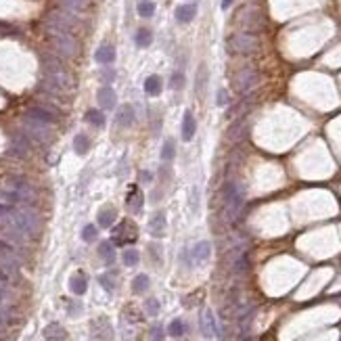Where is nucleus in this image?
<instances>
[{"instance_id": "obj_1", "label": "nucleus", "mask_w": 341, "mask_h": 341, "mask_svg": "<svg viewBox=\"0 0 341 341\" xmlns=\"http://www.w3.org/2000/svg\"><path fill=\"white\" fill-rule=\"evenodd\" d=\"M42 71H44L42 88L46 90V95L61 97L63 92H67L71 88V76L65 69V65L61 63L59 57L42 55Z\"/></svg>"}, {"instance_id": "obj_2", "label": "nucleus", "mask_w": 341, "mask_h": 341, "mask_svg": "<svg viewBox=\"0 0 341 341\" xmlns=\"http://www.w3.org/2000/svg\"><path fill=\"white\" fill-rule=\"evenodd\" d=\"M36 201V189L23 178H9L5 191H0V203L3 205H34Z\"/></svg>"}, {"instance_id": "obj_3", "label": "nucleus", "mask_w": 341, "mask_h": 341, "mask_svg": "<svg viewBox=\"0 0 341 341\" xmlns=\"http://www.w3.org/2000/svg\"><path fill=\"white\" fill-rule=\"evenodd\" d=\"M13 213H15V220L19 224V228L27 237L38 235V230H40V216H38V211L32 209V205H13Z\"/></svg>"}, {"instance_id": "obj_4", "label": "nucleus", "mask_w": 341, "mask_h": 341, "mask_svg": "<svg viewBox=\"0 0 341 341\" xmlns=\"http://www.w3.org/2000/svg\"><path fill=\"white\" fill-rule=\"evenodd\" d=\"M23 132L27 134V138L32 142H38V145H48L52 140V128L50 123L46 121H40V119H34L25 115L23 117Z\"/></svg>"}, {"instance_id": "obj_5", "label": "nucleus", "mask_w": 341, "mask_h": 341, "mask_svg": "<svg viewBox=\"0 0 341 341\" xmlns=\"http://www.w3.org/2000/svg\"><path fill=\"white\" fill-rule=\"evenodd\" d=\"M224 199H226V216H228L230 222H235L239 218L241 209H243V203H245V193H243L239 182H235V180L226 182Z\"/></svg>"}, {"instance_id": "obj_6", "label": "nucleus", "mask_w": 341, "mask_h": 341, "mask_svg": "<svg viewBox=\"0 0 341 341\" xmlns=\"http://www.w3.org/2000/svg\"><path fill=\"white\" fill-rule=\"evenodd\" d=\"M260 46V40L258 36H254L252 32H241V34H235L228 38V44L226 48L232 52V55H252L256 52Z\"/></svg>"}, {"instance_id": "obj_7", "label": "nucleus", "mask_w": 341, "mask_h": 341, "mask_svg": "<svg viewBox=\"0 0 341 341\" xmlns=\"http://www.w3.org/2000/svg\"><path fill=\"white\" fill-rule=\"evenodd\" d=\"M46 34L55 46V50L61 55V57H65V59H71L78 55V42L71 34H65V32H55V29H46Z\"/></svg>"}, {"instance_id": "obj_8", "label": "nucleus", "mask_w": 341, "mask_h": 341, "mask_svg": "<svg viewBox=\"0 0 341 341\" xmlns=\"http://www.w3.org/2000/svg\"><path fill=\"white\" fill-rule=\"evenodd\" d=\"M78 27L76 15L67 13V11H52L46 17V29H55V32H65V34H74V29Z\"/></svg>"}, {"instance_id": "obj_9", "label": "nucleus", "mask_w": 341, "mask_h": 341, "mask_svg": "<svg viewBox=\"0 0 341 341\" xmlns=\"http://www.w3.org/2000/svg\"><path fill=\"white\" fill-rule=\"evenodd\" d=\"M136 239H138V230H136V224L130 220H121L111 232V241L115 245H128V243H134Z\"/></svg>"}, {"instance_id": "obj_10", "label": "nucleus", "mask_w": 341, "mask_h": 341, "mask_svg": "<svg viewBox=\"0 0 341 341\" xmlns=\"http://www.w3.org/2000/svg\"><path fill=\"white\" fill-rule=\"evenodd\" d=\"M19 270V260L13 252V247L7 245L5 241H0V272L3 276H13Z\"/></svg>"}, {"instance_id": "obj_11", "label": "nucleus", "mask_w": 341, "mask_h": 341, "mask_svg": "<svg viewBox=\"0 0 341 341\" xmlns=\"http://www.w3.org/2000/svg\"><path fill=\"white\" fill-rule=\"evenodd\" d=\"M258 80H260V76L254 67H245V69L237 71V76L232 78V86H235V90L239 92V95H247V92L258 84Z\"/></svg>"}, {"instance_id": "obj_12", "label": "nucleus", "mask_w": 341, "mask_h": 341, "mask_svg": "<svg viewBox=\"0 0 341 341\" xmlns=\"http://www.w3.org/2000/svg\"><path fill=\"white\" fill-rule=\"evenodd\" d=\"M29 149H32V140L27 138L25 132H15L11 136V145H9V153L15 157H27Z\"/></svg>"}, {"instance_id": "obj_13", "label": "nucleus", "mask_w": 341, "mask_h": 341, "mask_svg": "<svg viewBox=\"0 0 341 341\" xmlns=\"http://www.w3.org/2000/svg\"><path fill=\"white\" fill-rule=\"evenodd\" d=\"M92 335H95L99 341H109L111 337H113V331H111V327H109V320L105 318V316H101V318H97V320H92Z\"/></svg>"}, {"instance_id": "obj_14", "label": "nucleus", "mask_w": 341, "mask_h": 341, "mask_svg": "<svg viewBox=\"0 0 341 341\" xmlns=\"http://www.w3.org/2000/svg\"><path fill=\"white\" fill-rule=\"evenodd\" d=\"M241 23L245 27V32H252V29H260L264 25V19H262V15L258 11L249 9V11H243L241 13Z\"/></svg>"}, {"instance_id": "obj_15", "label": "nucleus", "mask_w": 341, "mask_h": 341, "mask_svg": "<svg viewBox=\"0 0 341 341\" xmlns=\"http://www.w3.org/2000/svg\"><path fill=\"white\" fill-rule=\"evenodd\" d=\"M142 203H145V195L140 193V189H138V187H130V191H128V195H126V207H128V211L140 213Z\"/></svg>"}, {"instance_id": "obj_16", "label": "nucleus", "mask_w": 341, "mask_h": 341, "mask_svg": "<svg viewBox=\"0 0 341 341\" xmlns=\"http://www.w3.org/2000/svg\"><path fill=\"white\" fill-rule=\"evenodd\" d=\"M201 331L205 337H216V335H220L218 331V325H216V318L211 314V310H205V312L201 314Z\"/></svg>"}, {"instance_id": "obj_17", "label": "nucleus", "mask_w": 341, "mask_h": 341, "mask_svg": "<svg viewBox=\"0 0 341 341\" xmlns=\"http://www.w3.org/2000/svg\"><path fill=\"white\" fill-rule=\"evenodd\" d=\"M97 99H99V105H101L103 109H113L115 103H117V97H115V92H113L111 86H103V88L99 90Z\"/></svg>"}, {"instance_id": "obj_18", "label": "nucleus", "mask_w": 341, "mask_h": 341, "mask_svg": "<svg viewBox=\"0 0 341 341\" xmlns=\"http://www.w3.org/2000/svg\"><path fill=\"white\" fill-rule=\"evenodd\" d=\"M59 5H61V9L71 13V15H80L88 9L90 0H59Z\"/></svg>"}, {"instance_id": "obj_19", "label": "nucleus", "mask_w": 341, "mask_h": 341, "mask_svg": "<svg viewBox=\"0 0 341 341\" xmlns=\"http://www.w3.org/2000/svg\"><path fill=\"white\" fill-rule=\"evenodd\" d=\"M25 115L34 117V119H40V121H46V123H50V126H52L55 119H57L55 111H50V109H46V107H32V109H27Z\"/></svg>"}, {"instance_id": "obj_20", "label": "nucleus", "mask_w": 341, "mask_h": 341, "mask_svg": "<svg viewBox=\"0 0 341 341\" xmlns=\"http://www.w3.org/2000/svg\"><path fill=\"white\" fill-rule=\"evenodd\" d=\"M195 130H197V121H195L193 113L187 111L182 117V140H191L195 136Z\"/></svg>"}, {"instance_id": "obj_21", "label": "nucleus", "mask_w": 341, "mask_h": 341, "mask_svg": "<svg viewBox=\"0 0 341 341\" xmlns=\"http://www.w3.org/2000/svg\"><path fill=\"white\" fill-rule=\"evenodd\" d=\"M245 134H247V123H245V119H239V121H235L232 126L228 128L226 138L232 140V142H241L245 138Z\"/></svg>"}, {"instance_id": "obj_22", "label": "nucleus", "mask_w": 341, "mask_h": 341, "mask_svg": "<svg viewBox=\"0 0 341 341\" xmlns=\"http://www.w3.org/2000/svg\"><path fill=\"white\" fill-rule=\"evenodd\" d=\"M134 109L130 107V105H123V107H119V111H117V115H115V121L119 123L121 128H128V126H132L134 123Z\"/></svg>"}, {"instance_id": "obj_23", "label": "nucleus", "mask_w": 341, "mask_h": 341, "mask_svg": "<svg viewBox=\"0 0 341 341\" xmlns=\"http://www.w3.org/2000/svg\"><path fill=\"white\" fill-rule=\"evenodd\" d=\"M149 230H151L153 237H164V232H166V216H164V211H157L151 218Z\"/></svg>"}, {"instance_id": "obj_24", "label": "nucleus", "mask_w": 341, "mask_h": 341, "mask_svg": "<svg viewBox=\"0 0 341 341\" xmlns=\"http://www.w3.org/2000/svg\"><path fill=\"white\" fill-rule=\"evenodd\" d=\"M95 59H97V63H101V65H109V63H113V59H115V48L111 44H103V46L97 48Z\"/></svg>"}, {"instance_id": "obj_25", "label": "nucleus", "mask_w": 341, "mask_h": 341, "mask_svg": "<svg viewBox=\"0 0 341 341\" xmlns=\"http://www.w3.org/2000/svg\"><path fill=\"white\" fill-rule=\"evenodd\" d=\"M44 339L46 341H67V333H65V329L61 325L52 322V325H48L44 329Z\"/></svg>"}, {"instance_id": "obj_26", "label": "nucleus", "mask_w": 341, "mask_h": 341, "mask_svg": "<svg viewBox=\"0 0 341 341\" xmlns=\"http://www.w3.org/2000/svg\"><path fill=\"white\" fill-rule=\"evenodd\" d=\"M195 15H197V5H180V7L176 9V19H178L180 23L193 21Z\"/></svg>"}, {"instance_id": "obj_27", "label": "nucleus", "mask_w": 341, "mask_h": 341, "mask_svg": "<svg viewBox=\"0 0 341 341\" xmlns=\"http://www.w3.org/2000/svg\"><path fill=\"white\" fill-rule=\"evenodd\" d=\"M69 289H71V293H76V295H84V293H86V289H88V281H86V276H84L82 272H78V274L71 276Z\"/></svg>"}, {"instance_id": "obj_28", "label": "nucleus", "mask_w": 341, "mask_h": 341, "mask_svg": "<svg viewBox=\"0 0 341 341\" xmlns=\"http://www.w3.org/2000/svg\"><path fill=\"white\" fill-rule=\"evenodd\" d=\"M191 254H193V260L201 264V262H205V260L209 258V254H211V245H209L207 241H201V243H197V245L193 247V252H191Z\"/></svg>"}, {"instance_id": "obj_29", "label": "nucleus", "mask_w": 341, "mask_h": 341, "mask_svg": "<svg viewBox=\"0 0 341 341\" xmlns=\"http://www.w3.org/2000/svg\"><path fill=\"white\" fill-rule=\"evenodd\" d=\"M115 218H117L115 209H113V207H105V209H101V213H99V226L111 228V224L115 222Z\"/></svg>"}, {"instance_id": "obj_30", "label": "nucleus", "mask_w": 341, "mask_h": 341, "mask_svg": "<svg viewBox=\"0 0 341 341\" xmlns=\"http://www.w3.org/2000/svg\"><path fill=\"white\" fill-rule=\"evenodd\" d=\"M145 92L147 95H159L161 92V78L159 76H149L147 80H145Z\"/></svg>"}, {"instance_id": "obj_31", "label": "nucleus", "mask_w": 341, "mask_h": 341, "mask_svg": "<svg viewBox=\"0 0 341 341\" xmlns=\"http://www.w3.org/2000/svg\"><path fill=\"white\" fill-rule=\"evenodd\" d=\"M99 256L105 260V264H113L115 262V249H113V243L105 241L99 245Z\"/></svg>"}, {"instance_id": "obj_32", "label": "nucleus", "mask_w": 341, "mask_h": 341, "mask_svg": "<svg viewBox=\"0 0 341 341\" xmlns=\"http://www.w3.org/2000/svg\"><path fill=\"white\" fill-rule=\"evenodd\" d=\"M205 86H207V67L199 65V71H197V78H195V90H197L199 97H203Z\"/></svg>"}, {"instance_id": "obj_33", "label": "nucleus", "mask_w": 341, "mask_h": 341, "mask_svg": "<svg viewBox=\"0 0 341 341\" xmlns=\"http://www.w3.org/2000/svg\"><path fill=\"white\" fill-rule=\"evenodd\" d=\"M86 121L92 123V126H97V128H103L105 126V115L99 109H88L86 111Z\"/></svg>"}, {"instance_id": "obj_34", "label": "nucleus", "mask_w": 341, "mask_h": 341, "mask_svg": "<svg viewBox=\"0 0 341 341\" xmlns=\"http://www.w3.org/2000/svg\"><path fill=\"white\" fill-rule=\"evenodd\" d=\"M151 42H153V34H151V29H147V27H140L138 32H136V46H140V48H147Z\"/></svg>"}, {"instance_id": "obj_35", "label": "nucleus", "mask_w": 341, "mask_h": 341, "mask_svg": "<svg viewBox=\"0 0 341 341\" xmlns=\"http://www.w3.org/2000/svg\"><path fill=\"white\" fill-rule=\"evenodd\" d=\"M74 149H76L78 155H86L88 149H90V140H88V136H86V134H78V136L74 138Z\"/></svg>"}, {"instance_id": "obj_36", "label": "nucleus", "mask_w": 341, "mask_h": 341, "mask_svg": "<svg viewBox=\"0 0 341 341\" xmlns=\"http://www.w3.org/2000/svg\"><path fill=\"white\" fill-rule=\"evenodd\" d=\"M149 289V276L147 274H138L132 281V291L134 293H145Z\"/></svg>"}, {"instance_id": "obj_37", "label": "nucleus", "mask_w": 341, "mask_h": 341, "mask_svg": "<svg viewBox=\"0 0 341 341\" xmlns=\"http://www.w3.org/2000/svg\"><path fill=\"white\" fill-rule=\"evenodd\" d=\"M155 13V3H151V0H142V3H138V15L140 17H153Z\"/></svg>"}, {"instance_id": "obj_38", "label": "nucleus", "mask_w": 341, "mask_h": 341, "mask_svg": "<svg viewBox=\"0 0 341 341\" xmlns=\"http://www.w3.org/2000/svg\"><path fill=\"white\" fill-rule=\"evenodd\" d=\"M168 335H172V337L184 335V322H182L180 318H174V320L170 322V327H168Z\"/></svg>"}, {"instance_id": "obj_39", "label": "nucleus", "mask_w": 341, "mask_h": 341, "mask_svg": "<svg viewBox=\"0 0 341 341\" xmlns=\"http://www.w3.org/2000/svg\"><path fill=\"white\" fill-rule=\"evenodd\" d=\"M138 252L136 249H126V252H123V256H121V260H123V264H126V266H136L138 264Z\"/></svg>"}, {"instance_id": "obj_40", "label": "nucleus", "mask_w": 341, "mask_h": 341, "mask_svg": "<svg viewBox=\"0 0 341 341\" xmlns=\"http://www.w3.org/2000/svg\"><path fill=\"white\" fill-rule=\"evenodd\" d=\"M145 312L151 314V316H157V314H159V301L155 299V297H149V299L145 301Z\"/></svg>"}, {"instance_id": "obj_41", "label": "nucleus", "mask_w": 341, "mask_h": 341, "mask_svg": "<svg viewBox=\"0 0 341 341\" xmlns=\"http://www.w3.org/2000/svg\"><path fill=\"white\" fill-rule=\"evenodd\" d=\"M174 153H176L174 142H172V140H168V142L161 147V159H164V161H172V159H174Z\"/></svg>"}, {"instance_id": "obj_42", "label": "nucleus", "mask_w": 341, "mask_h": 341, "mask_svg": "<svg viewBox=\"0 0 341 341\" xmlns=\"http://www.w3.org/2000/svg\"><path fill=\"white\" fill-rule=\"evenodd\" d=\"M170 86H172L174 90H180V88L184 86V74H182V71H174V74H172V80H170Z\"/></svg>"}, {"instance_id": "obj_43", "label": "nucleus", "mask_w": 341, "mask_h": 341, "mask_svg": "<svg viewBox=\"0 0 341 341\" xmlns=\"http://www.w3.org/2000/svg\"><path fill=\"white\" fill-rule=\"evenodd\" d=\"M82 239H84L86 243H90V241H95V239H97V228H95V226H92V224L84 226V230H82Z\"/></svg>"}, {"instance_id": "obj_44", "label": "nucleus", "mask_w": 341, "mask_h": 341, "mask_svg": "<svg viewBox=\"0 0 341 341\" xmlns=\"http://www.w3.org/2000/svg\"><path fill=\"white\" fill-rule=\"evenodd\" d=\"M151 341H164V329L159 327V325H155L153 329H151V337H149Z\"/></svg>"}, {"instance_id": "obj_45", "label": "nucleus", "mask_w": 341, "mask_h": 341, "mask_svg": "<svg viewBox=\"0 0 341 341\" xmlns=\"http://www.w3.org/2000/svg\"><path fill=\"white\" fill-rule=\"evenodd\" d=\"M9 320V308L5 303H0V335H3V327Z\"/></svg>"}, {"instance_id": "obj_46", "label": "nucleus", "mask_w": 341, "mask_h": 341, "mask_svg": "<svg viewBox=\"0 0 341 341\" xmlns=\"http://www.w3.org/2000/svg\"><path fill=\"white\" fill-rule=\"evenodd\" d=\"M7 291H9V285H7V276H0V303L5 301V297H7Z\"/></svg>"}, {"instance_id": "obj_47", "label": "nucleus", "mask_w": 341, "mask_h": 341, "mask_svg": "<svg viewBox=\"0 0 341 341\" xmlns=\"http://www.w3.org/2000/svg\"><path fill=\"white\" fill-rule=\"evenodd\" d=\"M99 281H101V285H103L107 291H113V289H115V285H113V283H109V276H105V274H103V276L99 278Z\"/></svg>"}, {"instance_id": "obj_48", "label": "nucleus", "mask_w": 341, "mask_h": 341, "mask_svg": "<svg viewBox=\"0 0 341 341\" xmlns=\"http://www.w3.org/2000/svg\"><path fill=\"white\" fill-rule=\"evenodd\" d=\"M228 103V92L226 90H220L218 92V105H226Z\"/></svg>"}, {"instance_id": "obj_49", "label": "nucleus", "mask_w": 341, "mask_h": 341, "mask_svg": "<svg viewBox=\"0 0 341 341\" xmlns=\"http://www.w3.org/2000/svg\"><path fill=\"white\" fill-rule=\"evenodd\" d=\"M113 76H115L113 69H105L103 71V82H113Z\"/></svg>"}, {"instance_id": "obj_50", "label": "nucleus", "mask_w": 341, "mask_h": 341, "mask_svg": "<svg viewBox=\"0 0 341 341\" xmlns=\"http://www.w3.org/2000/svg\"><path fill=\"white\" fill-rule=\"evenodd\" d=\"M140 180L142 182H151L153 178H151V172H140Z\"/></svg>"}, {"instance_id": "obj_51", "label": "nucleus", "mask_w": 341, "mask_h": 341, "mask_svg": "<svg viewBox=\"0 0 341 341\" xmlns=\"http://www.w3.org/2000/svg\"><path fill=\"white\" fill-rule=\"evenodd\" d=\"M232 3H235V0H222V9L226 11V9H228V7L232 5Z\"/></svg>"}]
</instances>
